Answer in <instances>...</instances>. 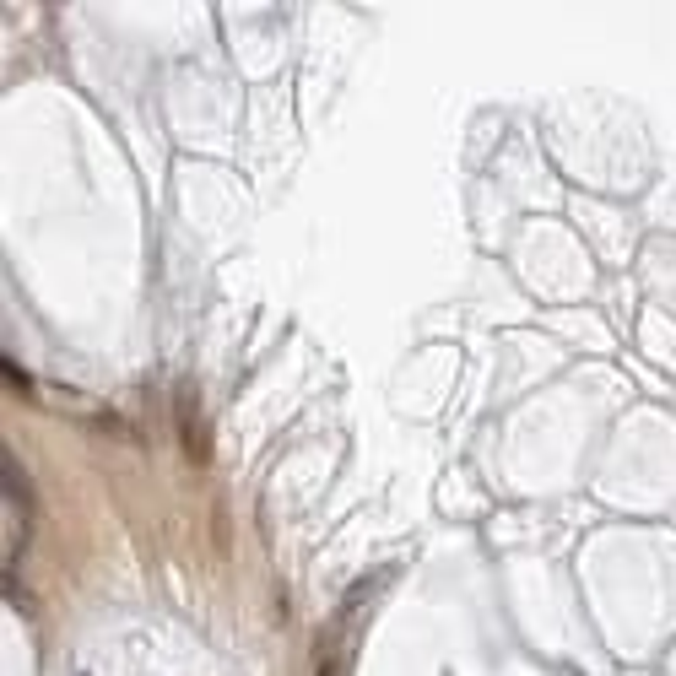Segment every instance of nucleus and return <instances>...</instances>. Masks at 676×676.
Instances as JSON below:
<instances>
[{
    "mask_svg": "<svg viewBox=\"0 0 676 676\" xmlns=\"http://www.w3.org/2000/svg\"><path fill=\"white\" fill-rule=\"evenodd\" d=\"M174 422H179V444H184V455H190V466H211V428H206V412H201L195 384H179Z\"/></svg>",
    "mask_w": 676,
    "mask_h": 676,
    "instance_id": "nucleus-1",
    "label": "nucleus"
},
{
    "mask_svg": "<svg viewBox=\"0 0 676 676\" xmlns=\"http://www.w3.org/2000/svg\"><path fill=\"white\" fill-rule=\"evenodd\" d=\"M0 487H6V498H11V503H17V509H22V514H28V509H33V482H28V471H22V460H17V455H11V444H6V449H0Z\"/></svg>",
    "mask_w": 676,
    "mask_h": 676,
    "instance_id": "nucleus-3",
    "label": "nucleus"
},
{
    "mask_svg": "<svg viewBox=\"0 0 676 676\" xmlns=\"http://www.w3.org/2000/svg\"><path fill=\"white\" fill-rule=\"evenodd\" d=\"M320 676H336V660H320Z\"/></svg>",
    "mask_w": 676,
    "mask_h": 676,
    "instance_id": "nucleus-5",
    "label": "nucleus"
},
{
    "mask_svg": "<svg viewBox=\"0 0 676 676\" xmlns=\"http://www.w3.org/2000/svg\"><path fill=\"white\" fill-rule=\"evenodd\" d=\"M0 374H6V384H17V390H33V379L28 374H22V363H17V357H0Z\"/></svg>",
    "mask_w": 676,
    "mask_h": 676,
    "instance_id": "nucleus-4",
    "label": "nucleus"
},
{
    "mask_svg": "<svg viewBox=\"0 0 676 676\" xmlns=\"http://www.w3.org/2000/svg\"><path fill=\"white\" fill-rule=\"evenodd\" d=\"M390 574H395V568H368V574L357 579V585H347V595H341V606H336V617H357V612H363V606L384 590V585H390Z\"/></svg>",
    "mask_w": 676,
    "mask_h": 676,
    "instance_id": "nucleus-2",
    "label": "nucleus"
}]
</instances>
